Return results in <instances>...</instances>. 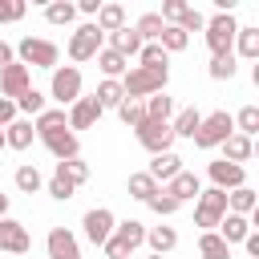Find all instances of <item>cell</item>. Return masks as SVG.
<instances>
[{"label":"cell","mask_w":259,"mask_h":259,"mask_svg":"<svg viewBox=\"0 0 259 259\" xmlns=\"http://www.w3.org/2000/svg\"><path fill=\"white\" fill-rule=\"evenodd\" d=\"M166 81H170V69H142V65H134L121 77V93L138 101V97H150V93H166Z\"/></svg>","instance_id":"1"},{"label":"cell","mask_w":259,"mask_h":259,"mask_svg":"<svg viewBox=\"0 0 259 259\" xmlns=\"http://www.w3.org/2000/svg\"><path fill=\"white\" fill-rule=\"evenodd\" d=\"M142 243H146V227H142L138 219H125V223L113 227V235L105 239L101 251H105V259H130Z\"/></svg>","instance_id":"2"},{"label":"cell","mask_w":259,"mask_h":259,"mask_svg":"<svg viewBox=\"0 0 259 259\" xmlns=\"http://www.w3.org/2000/svg\"><path fill=\"white\" fill-rule=\"evenodd\" d=\"M235 134V117L227 113V109H214V113H206L202 121H198V130H194V146L198 150H214V146H223L227 138Z\"/></svg>","instance_id":"3"},{"label":"cell","mask_w":259,"mask_h":259,"mask_svg":"<svg viewBox=\"0 0 259 259\" xmlns=\"http://www.w3.org/2000/svg\"><path fill=\"white\" fill-rule=\"evenodd\" d=\"M223 214H227V190H219V186H210V190H198L194 223H198V227H206V231H214V227L223 223Z\"/></svg>","instance_id":"4"},{"label":"cell","mask_w":259,"mask_h":259,"mask_svg":"<svg viewBox=\"0 0 259 259\" xmlns=\"http://www.w3.org/2000/svg\"><path fill=\"white\" fill-rule=\"evenodd\" d=\"M16 57H20V65L28 69H57V45L53 40H36V36H24L20 45H16Z\"/></svg>","instance_id":"5"},{"label":"cell","mask_w":259,"mask_h":259,"mask_svg":"<svg viewBox=\"0 0 259 259\" xmlns=\"http://www.w3.org/2000/svg\"><path fill=\"white\" fill-rule=\"evenodd\" d=\"M235 32H239V24H235L231 12H219L214 20H206V45H210V53H231Z\"/></svg>","instance_id":"6"},{"label":"cell","mask_w":259,"mask_h":259,"mask_svg":"<svg viewBox=\"0 0 259 259\" xmlns=\"http://www.w3.org/2000/svg\"><path fill=\"white\" fill-rule=\"evenodd\" d=\"M49 93L61 101V105H73L81 97V69L77 65H65V69H53V85Z\"/></svg>","instance_id":"7"},{"label":"cell","mask_w":259,"mask_h":259,"mask_svg":"<svg viewBox=\"0 0 259 259\" xmlns=\"http://www.w3.org/2000/svg\"><path fill=\"white\" fill-rule=\"evenodd\" d=\"M101 53V28L97 24H81L73 36H69V57L73 61H89Z\"/></svg>","instance_id":"8"},{"label":"cell","mask_w":259,"mask_h":259,"mask_svg":"<svg viewBox=\"0 0 259 259\" xmlns=\"http://www.w3.org/2000/svg\"><path fill=\"white\" fill-rule=\"evenodd\" d=\"M81 227H85V239L93 243V247H105V239L113 235V210H105V206H97V210H85V219H81Z\"/></svg>","instance_id":"9"},{"label":"cell","mask_w":259,"mask_h":259,"mask_svg":"<svg viewBox=\"0 0 259 259\" xmlns=\"http://www.w3.org/2000/svg\"><path fill=\"white\" fill-rule=\"evenodd\" d=\"M138 142H142L150 154H162V150L174 146V130H170V121H142V125H138Z\"/></svg>","instance_id":"10"},{"label":"cell","mask_w":259,"mask_h":259,"mask_svg":"<svg viewBox=\"0 0 259 259\" xmlns=\"http://www.w3.org/2000/svg\"><path fill=\"white\" fill-rule=\"evenodd\" d=\"M28 247H32L28 227H24L20 219H0V251H8V255H24Z\"/></svg>","instance_id":"11"},{"label":"cell","mask_w":259,"mask_h":259,"mask_svg":"<svg viewBox=\"0 0 259 259\" xmlns=\"http://www.w3.org/2000/svg\"><path fill=\"white\" fill-rule=\"evenodd\" d=\"M40 142L53 150V158L57 162H65V158H77L81 154V142H77V134L65 125V130H49V134H40Z\"/></svg>","instance_id":"12"},{"label":"cell","mask_w":259,"mask_h":259,"mask_svg":"<svg viewBox=\"0 0 259 259\" xmlns=\"http://www.w3.org/2000/svg\"><path fill=\"white\" fill-rule=\"evenodd\" d=\"M206 174H210V182H214L219 190H239V186H247L243 166H235V162H227V158L210 162V166H206Z\"/></svg>","instance_id":"13"},{"label":"cell","mask_w":259,"mask_h":259,"mask_svg":"<svg viewBox=\"0 0 259 259\" xmlns=\"http://www.w3.org/2000/svg\"><path fill=\"white\" fill-rule=\"evenodd\" d=\"M32 89V81H28V69L20 65V61H12L4 73H0V97H8V101H16L20 93H28Z\"/></svg>","instance_id":"14"},{"label":"cell","mask_w":259,"mask_h":259,"mask_svg":"<svg viewBox=\"0 0 259 259\" xmlns=\"http://www.w3.org/2000/svg\"><path fill=\"white\" fill-rule=\"evenodd\" d=\"M101 113H105V109L97 105V97H77L65 121H69V130H89V125H97Z\"/></svg>","instance_id":"15"},{"label":"cell","mask_w":259,"mask_h":259,"mask_svg":"<svg viewBox=\"0 0 259 259\" xmlns=\"http://www.w3.org/2000/svg\"><path fill=\"white\" fill-rule=\"evenodd\" d=\"M49 259H81V243L73 239V231L65 227L49 231Z\"/></svg>","instance_id":"16"},{"label":"cell","mask_w":259,"mask_h":259,"mask_svg":"<svg viewBox=\"0 0 259 259\" xmlns=\"http://www.w3.org/2000/svg\"><path fill=\"white\" fill-rule=\"evenodd\" d=\"M198 190H202V186H198V178H194V174H186V170H178V174L166 182V194H170L178 206H182V202H190V198H198Z\"/></svg>","instance_id":"17"},{"label":"cell","mask_w":259,"mask_h":259,"mask_svg":"<svg viewBox=\"0 0 259 259\" xmlns=\"http://www.w3.org/2000/svg\"><path fill=\"white\" fill-rule=\"evenodd\" d=\"M178 170H182V158H178L174 150H162V154H154V162H150V170H146V174H150L154 182H170Z\"/></svg>","instance_id":"18"},{"label":"cell","mask_w":259,"mask_h":259,"mask_svg":"<svg viewBox=\"0 0 259 259\" xmlns=\"http://www.w3.org/2000/svg\"><path fill=\"white\" fill-rule=\"evenodd\" d=\"M32 121L28 117H16L12 125H4V146H12V150H28L32 146Z\"/></svg>","instance_id":"19"},{"label":"cell","mask_w":259,"mask_h":259,"mask_svg":"<svg viewBox=\"0 0 259 259\" xmlns=\"http://www.w3.org/2000/svg\"><path fill=\"white\" fill-rule=\"evenodd\" d=\"M219 227H223V231H214V235H219L227 247H231V243H243V239L251 235V223H247L243 214H223V223H219Z\"/></svg>","instance_id":"20"},{"label":"cell","mask_w":259,"mask_h":259,"mask_svg":"<svg viewBox=\"0 0 259 259\" xmlns=\"http://www.w3.org/2000/svg\"><path fill=\"white\" fill-rule=\"evenodd\" d=\"M109 49H113V53H121V57L130 61V57H138V53H142V36H138L134 28H117V32H109Z\"/></svg>","instance_id":"21"},{"label":"cell","mask_w":259,"mask_h":259,"mask_svg":"<svg viewBox=\"0 0 259 259\" xmlns=\"http://www.w3.org/2000/svg\"><path fill=\"white\" fill-rule=\"evenodd\" d=\"M93 24L101 28V36H105V32H117V28H125V8H121V4H101Z\"/></svg>","instance_id":"22"},{"label":"cell","mask_w":259,"mask_h":259,"mask_svg":"<svg viewBox=\"0 0 259 259\" xmlns=\"http://www.w3.org/2000/svg\"><path fill=\"white\" fill-rule=\"evenodd\" d=\"M142 109H146V121H170V117H174V101H170L166 93H150V97L142 101Z\"/></svg>","instance_id":"23"},{"label":"cell","mask_w":259,"mask_h":259,"mask_svg":"<svg viewBox=\"0 0 259 259\" xmlns=\"http://www.w3.org/2000/svg\"><path fill=\"white\" fill-rule=\"evenodd\" d=\"M198 121H202V113H198L194 105H186V109H178V117L170 121V130H174V138H194Z\"/></svg>","instance_id":"24"},{"label":"cell","mask_w":259,"mask_h":259,"mask_svg":"<svg viewBox=\"0 0 259 259\" xmlns=\"http://www.w3.org/2000/svg\"><path fill=\"white\" fill-rule=\"evenodd\" d=\"M251 210H255V190L251 186H239V190L227 194V214H243L247 219Z\"/></svg>","instance_id":"25"},{"label":"cell","mask_w":259,"mask_h":259,"mask_svg":"<svg viewBox=\"0 0 259 259\" xmlns=\"http://www.w3.org/2000/svg\"><path fill=\"white\" fill-rule=\"evenodd\" d=\"M146 243L154 247V255H166V251L178 247V235H174V227H150L146 231Z\"/></svg>","instance_id":"26"},{"label":"cell","mask_w":259,"mask_h":259,"mask_svg":"<svg viewBox=\"0 0 259 259\" xmlns=\"http://www.w3.org/2000/svg\"><path fill=\"white\" fill-rule=\"evenodd\" d=\"M198 255H202V259H231V247H227L214 231H202V235H198Z\"/></svg>","instance_id":"27"},{"label":"cell","mask_w":259,"mask_h":259,"mask_svg":"<svg viewBox=\"0 0 259 259\" xmlns=\"http://www.w3.org/2000/svg\"><path fill=\"white\" fill-rule=\"evenodd\" d=\"M97 65H101L105 81H117V77L125 73V65H130V61H125L121 53H113V49H101V53H97Z\"/></svg>","instance_id":"28"},{"label":"cell","mask_w":259,"mask_h":259,"mask_svg":"<svg viewBox=\"0 0 259 259\" xmlns=\"http://www.w3.org/2000/svg\"><path fill=\"white\" fill-rule=\"evenodd\" d=\"M158 45H162V53L170 57V53H182V49L190 45V36H186L178 24H166V28H162V36H158Z\"/></svg>","instance_id":"29"},{"label":"cell","mask_w":259,"mask_h":259,"mask_svg":"<svg viewBox=\"0 0 259 259\" xmlns=\"http://www.w3.org/2000/svg\"><path fill=\"white\" fill-rule=\"evenodd\" d=\"M93 97H97V105H101V109H109V105L117 109V105L125 101V93H121V81H101Z\"/></svg>","instance_id":"30"},{"label":"cell","mask_w":259,"mask_h":259,"mask_svg":"<svg viewBox=\"0 0 259 259\" xmlns=\"http://www.w3.org/2000/svg\"><path fill=\"white\" fill-rule=\"evenodd\" d=\"M223 146H227V162H235V166H239V162H247V158H251V150H255V146H251V138H243V134H231Z\"/></svg>","instance_id":"31"},{"label":"cell","mask_w":259,"mask_h":259,"mask_svg":"<svg viewBox=\"0 0 259 259\" xmlns=\"http://www.w3.org/2000/svg\"><path fill=\"white\" fill-rule=\"evenodd\" d=\"M53 174H61V178H69L73 186H81L85 178H89V166L81 162V158H65V162H57V170Z\"/></svg>","instance_id":"32"},{"label":"cell","mask_w":259,"mask_h":259,"mask_svg":"<svg viewBox=\"0 0 259 259\" xmlns=\"http://www.w3.org/2000/svg\"><path fill=\"white\" fill-rule=\"evenodd\" d=\"M158 194V182L142 170V174H130V198H142V202H150Z\"/></svg>","instance_id":"33"},{"label":"cell","mask_w":259,"mask_h":259,"mask_svg":"<svg viewBox=\"0 0 259 259\" xmlns=\"http://www.w3.org/2000/svg\"><path fill=\"white\" fill-rule=\"evenodd\" d=\"M235 69H239V65H235V53H214V57H210V77H214V81H231Z\"/></svg>","instance_id":"34"},{"label":"cell","mask_w":259,"mask_h":259,"mask_svg":"<svg viewBox=\"0 0 259 259\" xmlns=\"http://www.w3.org/2000/svg\"><path fill=\"white\" fill-rule=\"evenodd\" d=\"M12 178H16V190H20V194H36V190H40V182H45L36 166H20Z\"/></svg>","instance_id":"35"},{"label":"cell","mask_w":259,"mask_h":259,"mask_svg":"<svg viewBox=\"0 0 259 259\" xmlns=\"http://www.w3.org/2000/svg\"><path fill=\"white\" fill-rule=\"evenodd\" d=\"M77 16V4H69V0H53L49 8H45V20L49 24H69Z\"/></svg>","instance_id":"36"},{"label":"cell","mask_w":259,"mask_h":259,"mask_svg":"<svg viewBox=\"0 0 259 259\" xmlns=\"http://www.w3.org/2000/svg\"><path fill=\"white\" fill-rule=\"evenodd\" d=\"M117 117L130 125V130H138L142 121H146V109H142V101H134V97H125L121 105H117Z\"/></svg>","instance_id":"37"},{"label":"cell","mask_w":259,"mask_h":259,"mask_svg":"<svg viewBox=\"0 0 259 259\" xmlns=\"http://www.w3.org/2000/svg\"><path fill=\"white\" fill-rule=\"evenodd\" d=\"M69 121H65V109H45V113H36V121H32V130L36 134H49V130H65Z\"/></svg>","instance_id":"38"},{"label":"cell","mask_w":259,"mask_h":259,"mask_svg":"<svg viewBox=\"0 0 259 259\" xmlns=\"http://www.w3.org/2000/svg\"><path fill=\"white\" fill-rule=\"evenodd\" d=\"M235 40H239V57H259V28H239L235 32Z\"/></svg>","instance_id":"39"},{"label":"cell","mask_w":259,"mask_h":259,"mask_svg":"<svg viewBox=\"0 0 259 259\" xmlns=\"http://www.w3.org/2000/svg\"><path fill=\"white\" fill-rule=\"evenodd\" d=\"M138 65H142V69H166V53H162V45H142Z\"/></svg>","instance_id":"40"},{"label":"cell","mask_w":259,"mask_h":259,"mask_svg":"<svg viewBox=\"0 0 259 259\" xmlns=\"http://www.w3.org/2000/svg\"><path fill=\"white\" fill-rule=\"evenodd\" d=\"M235 125H239V134H243V138H251V134L259 130V109H255V105H243V109H239V117H235Z\"/></svg>","instance_id":"41"},{"label":"cell","mask_w":259,"mask_h":259,"mask_svg":"<svg viewBox=\"0 0 259 259\" xmlns=\"http://www.w3.org/2000/svg\"><path fill=\"white\" fill-rule=\"evenodd\" d=\"M16 109H24V113H45V93H40V89L20 93V97H16Z\"/></svg>","instance_id":"42"},{"label":"cell","mask_w":259,"mask_h":259,"mask_svg":"<svg viewBox=\"0 0 259 259\" xmlns=\"http://www.w3.org/2000/svg\"><path fill=\"white\" fill-rule=\"evenodd\" d=\"M178 28H182V32L190 36V32H198V28H206V20H202V12H198V8H190V4H186V12L178 16Z\"/></svg>","instance_id":"43"},{"label":"cell","mask_w":259,"mask_h":259,"mask_svg":"<svg viewBox=\"0 0 259 259\" xmlns=\"http://www.w3.org/2000/svg\"><path fill=\"white\" fill-rule=\"evenodd\" d=\"M24 12H28L24 0H0V24H12V20H20Z\"/></svg>","instance_id":"44"},{"label":"cell","mask_w":259,"mask_h":259,"mask_svg":"<svg viewBox=\"0 0 259 259\" xmlns=\"http://www.w3.org/2000/svg\"><path fill=\"white\" fill-rule=\"evenodd\" d=\"M73 190H77V186H73L69 178H61V174H53V178H49V194H53L57 202H65V198H73Z\"/></svg>","instance_id":"45"},{"label":"cell","mask_w":259,"mask_h":259,"mask_svg":"<svg viewBox=\"0 0 259 259\" xmlns=\"http://www.w3.org/2000/svg\"><path fill=\"white\" fill-rule=\"evenodd\" d=\"M146 206H150V210H158V214H174V210H178V202L166 194V186H158V194H154Z\"/></svg>","instance_id":"46"},{"label":"cell","mask_w":259,"mask_h":259,"mask_svg":"<svg viewBox=\"0 0 259 259\" xmlns=\"http://www.w3.org/2000/svg\"><path fill=\"white\" fill-rule=\"evenodd\" d=\"M182 12H186V4H182V0H166L158 16H162V24H178V16H182Z\"/></svg>","instance_id":"47"},{"label":"cell","mask_w":259,"mask_h":259,"mask_svg":"<svg viewBox=\"0 0 259 259\" xmlns=\"http://www.w3.org/2000/svg\"><path fill=\"white\" fill-rule=\"evenodd\" d=\"M12 121H16V101L0 97V130H4V125H12Z\"/></svg>","instance_id":"48"},{"label":"cell","mask_w":259,"mask_h":259,"mask_svg":"<svg viewBox=\"0 0 259 259\" xmlns=\"http://www.w3.org/2000/svg\"><path fill=\"white\" fill-rule=\"evenodd\" d=\"M12 57H16V49H12V45H4V40H0V73H4V69H8V65H12Z\"/></svg>","instance_id":"49"},{"label":"cell","mask_w":259,"mask_h":259,"mask_svg":"<svg viewBox=\"0 0 259 259\" xmlns=\"http://www.w3.org/2000/svg\"><path fill=\"white\" fill-rule=\"evenodd\" d=\"M97 8H101L97 0H81V4H77V12H89V16H97Z\"/></svg>","instance_id":"50"},{"label":"cell","mask_w":259,"mask_h":259,"mask_svg":"<svg viewBox=\"0 0 259 259\" xmlns=\"http://www.w3.org/2000/svg\"><path fill=\"white\" fill-rule=\"evenodd\" d=\"M243 247H247V255H259V235H247Z\"/></svg>","instance_id":"51"},{"label":"cell","mask_w":259,"mask_h":259,"mask_svg":"<svg viewBox=\"0 0 259 259\" xmlns=\"http://www.w3.org/2000/svg\"><path fill=\"white\" fill-rule=\"evenodd\" d=\"M0 150H4V130H0Z\"/></svg>","instance_id":"52"},{"label":"cell","mask_w":259,"mask_h":259,"mask_svg":"<svg viewBox=\"0 0 259 259\" xmlns=\"http://www.w3.org/2000/svg\"><path fill=\"white\" fill-rule=\"evenodd\" d=\"M150 259H162V255H150Z\"/></svg>","instance_id":"53"}]
</instances>
